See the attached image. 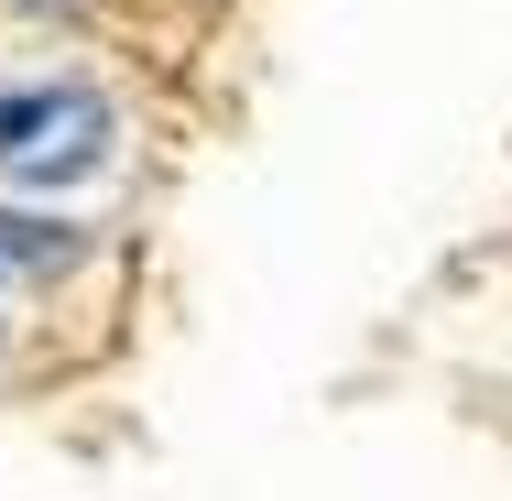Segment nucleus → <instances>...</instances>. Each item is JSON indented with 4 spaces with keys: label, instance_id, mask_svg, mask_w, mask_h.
<instances>
[{
    "label": "nucleus",
    "instance_id": "nucleus-2",
    "mask_svg": "<svg viewBox=\"0 0 512 501\" xmlns=\"http://www.w3.org/2000/svg\"><path fill=\"white\" fill-rule=\"evenodd\" d=\"M0 273H11V262H0Z\"/></svg>",
    "mask_w": 512,
    "mask_h": 501
},
{
    "label": "nucleus",
    "instance_id": "nucleus-1",
    "mask_svg": "<svg viewBox=\"0 0 512 501\" xmlns=\"http://www.w3.org/2000/svg\"><path fill=\"white\" fill-rule=\"evenodd\" d=\"M99 164H109L99 88H22V99H0V175L11 186H88Z\"/></svg>",
    "mask_w": 512,
    "mask_h": 501
}]
</instances>
